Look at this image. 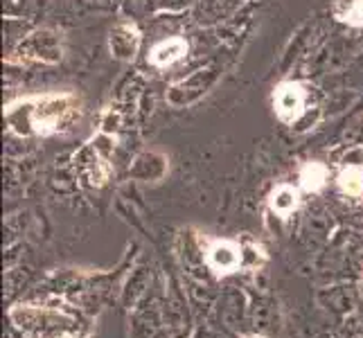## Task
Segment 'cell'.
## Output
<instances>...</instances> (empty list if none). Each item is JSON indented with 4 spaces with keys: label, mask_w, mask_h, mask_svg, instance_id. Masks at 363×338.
<instances>
[{
    "label": "cell",
    "mask_w": 363,
    "mask_h": 338,
    "mask_svg": "<svg viewBox=\"0 0 363 338\" xmlns=\"http://www.w3.org/2000/svg\"><path fill=\"white\" fill-rule=\"evenodd\" d=\"M75 115H79L77 102L68 95L59 98H41L32 102H21L7 111V122L16 133H50L68 124Z\"/></svg>",
    "instance_id": "obj_1"
},
{
    "label": "cell",
    "mask_w": 363,
    "mask_h": 338,
    "mask_svg": "<svg viewBox=\"0 0 363 338\" xmlns=\"http://www.w3.org/2000/svg\"><path fill=\"white\" fill-rule=\"evenodd\" d=\"M208 259H210V266L219 270V273H231V270L242 266V250L233 244H228V241H219V244L210 248Z\"/></svg>",
    "instance_id": "obj_2"
},
{
    "label": "cell",
    "mask_w": 363,
    "mask_h": 338,
    "mask_svg": "<svg viewBox=\"0 0 363 338\" xmlns=\"http://www.w3.org/2000/svg\"><path fill=\"white\" fill-rule=\"evenodd\" d=\"M275 104H278V113L284 120H293L298 118L304 104V95L300 91V86L286 84L278 91V98H275Z\"/></svg>",
    "instance_id": "obj_3"
},
{
    "label": "cell",
    "mask_w": 363,
    "mask_h": 338,
    "mask_svg": "<svg viewBox=\"0 0 363 338\" xmlns=\"http://www.w3.org/2000/svg\"><path fill=\"white\" fill-rule=\"evenodd\" d=\"M111 50L120 59H131L138 50V34L133 27H120L111 34Z\"/></svg>",
    "instance_id": "obj_4"
},
{
    "label": "cell",
    "mask_w": 363,
    "mask_h": 338,
    "mask_svg": "<svg viewBox=\"0 0 363 338\" xmlns=\"http://www.w3.org/2000/svg\"><path fill=\"white\" fill-rule=\"evenodd\" d=\"M185 50H187L185 41H180V38H169V41H162L151 50V61L156 66L174 63L176 59H180V56L185 54Z\"/></svg>",
    "instance_id": "obj_5"
},
{
    "label": "cell",
    "mask_w": 363,
    "mask_h": 338,
    "mask_svg": "<svg viewBox=\"0 0 363 338\" xmlns=\"http://www.w3.org/2000/svg\"><path fill=\"white\" fill-rule=\"evenodd\" d=\"M298 206V194H295V190L291 187H280L273 192L271 197V208L278 212V215H289V212L295 210Z\"/></svg>",
    "instance_id": "obj_6"
},
{
    "label": "cell",
    "mask_w": 363,
    "mask_h": 338,
    "mask_svg": "<svg viewBox=\"0 0 363 338\" xmlns=\"http://www.w3.org/2000/svg\"><path fill=\"white\" fill-rule=\"evenodd\" d=\"M325 176H327V174H325V167L323 165H318V162H309V165L304 167L302 174H300L302 187L309 190V192H316V190L323 187Z\"/></svg>",
    "instance_id": "obj_7"
},
{
    "label": "cell",
    "mask_w": 363,
    "mask_h": 338,
    "mask_svg": "<svg viewBox=\"0 0 363 338\" xmlns=\"http://www.w3.org/2000/svg\"><path fill=\"white\" fill-rule=\"evenodd\" d=\"M339 185L343 192H348V194H361L363 190V174L359 167H348L346 171L339 176Z\"/></svg>",
    "instance_id": "obj_8"
},
{
    "label": "cell",
    "mask_w": 363,
    "mask_h": 338,
    "mask_svg": "<svg viewBox=\"0 0 363 338\" xmlns=\"http://www.w3.org/2000/svg\"><path fill=\"white\" fill-rule=\"evenodd\" d=\"M257 264H262L260 248H255V246H246V248H242V266L255 268Z\"/></svg>",
    "instance_id": "obj_9"
},
{
    "label": "cell",
    "mask_w": 363,
    "mask_h": 338,
    "mask_svg": "<svg viewBox=\"0 0 363 338\" xmlns=\"http://www.w3.org/2000/svg\"><path fill=\"white\" fill-rule=\"evenodd\" d=\"M350 21L352 23H363V0H359V3L355 5V9H352Z\"/></svg>",
    "instance_id": "obj_10"
}]
</instances>
